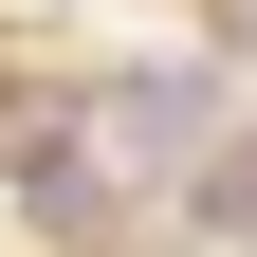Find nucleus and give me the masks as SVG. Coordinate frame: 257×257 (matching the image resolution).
<instances>
[{"label":"nucleus","instance_id":"1","mask_svg":"<svg viewBox=\"0 0 257 257\" xmlns=\"http://www.w3.org/2000/svg\"><path fill=\"white\" fill-rule=\"evenodd\" d=\"M92 110H110V147H128V166H184V147H202V74H110Z\"/></svg>","mask_w":257,"mask_h":257},{"label":"nucleus","instance_id":"2","mask_svg":"<svg viewBox=\"0 0 257 257\" xmlns=\"http://www.w3.org/2000/svg\"><path fill=\"white\" fill-rule=\"evenodd\" d=\"M202 220H220V239H257V147H220V166H202Z\"/></svg>","mask_w":257,"mask_h":257}]
</instances>
